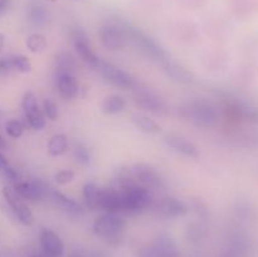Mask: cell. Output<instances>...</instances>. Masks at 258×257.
<instances>
[{"label": "cell", "instance_id": "obj_3", "mask_svg": "<svg viewBox=\"0 0 258 257\" xmlns=\"http://www.w3.org/2000/svg\"><path fill=\"white\" fill-rule=\"evenodd\" d=\"M125 228V219L118 216L117 213L105 212L93 222V232L96 236L101 237L112 244H117L121 241Z\"/></svg>", "mask_w": 258, "mask_h": 257}, {"label": "cell", "instance_id": "obj_22", "mask_svg": "<svg viewBox=\"0 0 258 257\" xmlns=\"http://www.w3.org/2000/svg\"><path fill=\"white\" fill-rule=\"evenodd\" d=\"M48 154L50 156H60L67 151L68 149V140L66 135L63 134H57L53 135L48 141Z\"/></svg>", "mask_w": 258, "mask_h": 257}, {"label": "cell", "instance_id": "obj_34", "mask_svg": "<svg viewBox=\"0 0 258 257\" xmlns=\"http://www.w3.org/2000/svg\"><path fill=\"white\" fill-rule=\"evenodd\" d=\"M5 146H7V143H5V140L3 139V136L0 135V149H4Z\"/></svg>", "mask_w": 258, "mask_h": 257}, {"label": "cell", "instance_id": "obj_11", "mask_svg": "<svg viewBox=\"0 0 258 257\" xmlns=\"http://www.w3.org/2000/svg\"><path fill=\"white\" fill-rule=\"evenodd\" d=\"M134 179L140 185L149 189H160L164 186V179L155 168L145 163H139L131 168Z\"/></svg>", "mask_w": 258, "mask_h": 257}, {"label": "cell", "instance_id": "obj_16", "mask_svg": "<svg viewBox=\"0 0 258 257\" xmlns=\"http://www.w3.org/2000/svg\"><path fill=\"white\" fill-rule=\"evenodd\" d=\"M165 143L168 144L169 148H171L174 151L181 154V155L188 156V158L191 159L199 158L198 148L191 141L186 140L181 136L169 134V135L165 136Z\"/></svg>", "mask_w": 258, "mask_h": 257}, {"label": "cell", "instance_id": "obj_8", "mask_svg": "<svg viewBox=\"0 0 258 257\" xmlns=\"http://www.w3.org/2000/svg\"><path fill=\"white\" fill-rule=\"evenodd\" d=\"M97 70L100 71L102 77L107 82L116 86V87L122 88V90H128V88L135 87V81H134V78L127 72H125L122 68L117 67V66L112 65V63L101 60Z\"/></svg>", "mask_w": 258, "mask_h": 257}, {"label": "cell", "instance_id": "obj_9", "mask_svg": "<svg viewBox=\"0 0 258 257\" xmlns=\"http://www.w3.org/2000/svg\"><path fill=\"white\" fill-rule=\"evenodd\" d=\"M72 42L73 45H75L76 52L80 55L81 59L87 66L97 70L101 59L92 50V47H91L90 40H88V37L85 30H82L81 28H75L72 30Z\"/></svg>", "mask_w": 258, "mask_h": 257}, {"label": "cell", "instance_id": "obj_7", "mask_svg": "<svg viewBox=\"0 0 258 257\" xmlns=\"http://www.w3.org/2000/svg\"><path fill=\"white\" fill-rule=\"evenodd\" d=\"M151 208L154 209L156 216L165 219L179 218V217L185 216L189 211L188 206L183 201L174 198V197L160 198L159 201L154 202Z\"/></svg>", "mask_w": 258, "mask_h": 257}, {"label": "cell", "instance_id": "obj_32", "mask_svg": "<svg viewBox=\"0 0 258 257\" xmlns=\"http://www.w3.org/2000/svg\"><path fill=\"white\" fill-rule=\"evenodd\" d=\"M9 3H10V0H0V15H2L3 13L8 9V7H9Z\"/></svg>", "mask_w": 258, "mask_h": 257}, {"label": "cell", "instance_id": "obj_6", "mask_svg": "<svg viewBox=\"0 0 258 257\" xmlns=\"http://www.w3.org/2000/svg\"><path fill=\"white\" fill-rule=\"evenodd\" d=\"M13 188L24 201L39 203L48 199L52 186L42 179H34V180H19L18 183L13 184Z\"/></svg>", "mask_w": 258, "mask_h": 257}, {"label": "cell", "instance_id": "obj_15", "mask_svg": "<svg viewBox=\"0 0 258 257\" xmlns=\"http://www.w3.org/2000/svg\"><path fill=\"white\" fill-rule=\"evenodd\" d=\"M135 102L143 110L151 112H163L165 110V103L153 91L146 88H138L135 92Z\"/></svg>", "mask_w": 258, "mask_h": 257}, {"label": "cell", "instance_id": "obj_18", "mask_svg": "<svg viewBox=\"0 0 258 257\" xmlns=\"http://www.w3.org/2000/svg\"><path fill=\"white\" fill-rule=\"evenodd\" d=\"M55 86L64 100H73L80 95V85L73 75H62L55 77Z\"/></svg>", "mask_w": 258, "mask_h": 257}, {"label": "cell", "instance_id": "obj_13", "mask_svg": "<svg viewBox=\"0 0 258 257\" xmlns=\"http://www.w3.org/2000/svg\"><path fill=\"white\" fill-rule=\"evenodd\" d=\"M48 199H50L53 204H54L57 208H59L60 211L64 212L67 216L71 217H81L85 213V209L81 206L78 202H76L75 199L70 198V197L64 196L63 193L58 191L57 189H50V193Z\"/></svg>", "mask_w": 258, "mask_h": 257}, {"label": "cell", "instance_id": "obj_12", "mask_svg": "<svg viewBox=\"0 0 258 257\" xmlns=\"http://www.w3.org/2000/svg\"><path fill=\"white\" fill-rule=\"evenodd\" d=\"M139 257H178V247L169 237H159L155 242L143 247Z\"/></svg>", "mask_w": 258, "mask_h": 257}, {"label": "cell", "instance_id": "obj_29", "mask_svg": "<svg viewBox=\"0 0 258 257\" xmlns=\"http://www.w3.org/2000/svg\"><path fill=\"white\" fill-rule=\"evenodd\" d=\"M43 113H44V117L49 118V120L54 121L58 118V115H59V111H58L57 103L54 102L50 98H45L43 101Z\"/></svg>", "mask_w": 258, "mask_h": 257}, {"label": "cell", "instance_id": "obj_33", "mask_svg": "<svg viewBox=\"0 0 258 257\" xmlns=\"http://www.w3.org/2000/svg\"><path fill=\"white\" fill-rule=\"evenodd\" d=\"M4 44H5V35L3 34V33H0V52H2L3 48H4Z\"/></svg>", "mask_w": 258, "mask_h": 257}, {"label": "cell", "instance_id": "obj_10", "mask_svg": "<svg viewBox=\"0 0 258 257\" xmlns=\"http://www.w3.org/2000/svg\"><path fill=\"white\" fill-rule=\"evenodd\" d=\"M22 108L29 127H32L33 130H42L44 127V113L39 108V105H38L37 97H35L34 93L30 92V91L24 93V96L22 98Z\"/></svg>", "mask_w": 258, "mask_h": 257}, {"label": "cell", "instance_id": "obj_17", "mask_svg": "<svg viewBox=\"0 0 258 257\" xmlns=\"http://www.w3.org/2000/svg\"><path fill=\"white\" fill-rule=\"evenodd\" d=\"M30 70H32V63L23 54L7 55L0 58V73H7L10 71L28 73L30 72Z\"/></svg>", "mask_w": 258, "mask_h": 257}, {"label": "cell", "instance_id": "obj_23", "mask_svg": "<svg viewBox=\"0 0 258 257\" xmlns=\"http://www.w3.org/2000/svg\"><path fill=\"white\" fill-rule=\"evenodd\" d=\"M83 198H85L86 206L90 209L95 211L98 209V193H100V186L93 181H88L83 185Z\"/></svg>", "mask_w": 258, "mask_h": 257}, {"label": "cell", "instance_id": "obj_27", "mask_svg": "<svg viewBox=\"0 0 258 257\" xmlns=\"http://www.w3.org/2000/svg\"><path fill=\"white\" fill-rule=\"evenodd\" d=\"M29 19L33 25H35V27H42L48 20L47 12L42 7H33L29 13Z\"/></svg>", "mask_w": 258, "mask_h": 257}, {"label": "cell", "instance_id": "obj_1", "mask_svg": "<svg viewBox=\"0 0 258 257\" xmlns=\"http://www.w3.org/2000/svg\"><path fill=\"white\" fill-rule=\"evenodd\" d=\"M180 115L198 127H213L218 122L216 106L204 98L188 101L180 107Z\"/></svg>", "mask_w": 258, "mask_h": 257}, {"label": "cell", "instance_id": "obj_25", "mask_svg": "<svg viewBox=\"0 0 258 257\" xmlns=\"http://www.w3.org/2000/svg\"><path fill=\"white\" fill-rule=\"evenodd\" d=\"M27 48L33 53H40L47 48V39L42 34H32L27 39Z\"/></svg>", "mask_w": 258, "mask_h": 257}, {"label": "cell", "instance_id": "obj_36", "mask_svg": "<svg viewBox=\"0 0 258 257\" xmlns=\"http://www.w3.org/2000/svg\"><path fill=\"white\" fill-rule=\"evenodd\" d=\"M0 115H2V111H0Z\"/></svg>", "mask_w": 258, "mask_h": 257}, {"label": "cell", "instance_id": "obj_26", "mask_svg": "<svg viewBox=\"0 0 258 257\" xmlns=\"http://www.w3.org/2000/svg\"><path fill=\"white\" fill-rule=\"evenodd\" d=\"M73 156H75V159L78 161V163L82 164V165L85 166L90 165L91 159H92L90 149L82 143L76 144L75 148H73Z\"/></svg>", "mask_w": 258, "mask_h": 257}, {"label": "cell", "instance_id": "obj_20", "mask_svg": "<svg viewBox=\"0 0 258 257\" xmlns=\"http://www.w3.org/2000/svg\"><path fill=\"white\" fill-rule=\"evenodd\" d=\"M126 100L121 95H110L103 100L101 108L102 112L107 113V115H116V113L122 112L126 108Z\"/></svg>", "mask_w": 258, "mask_h": 257}, {"label": "cell", "instance_id": "obj_31", "mask_svg": "<svg viewBox=\"0 0 258 257\" xmlns=\"http://www.w3.org/2000/svg\"><path fill=\"white\" fill-rule=\"evenodd\" d=\"M68 257H100V256H97V254L87 253V252L81 251V249H73Z\"/></svg>", "mask_w": 258, "mask_h": 257}, {"label": "cell", "instance_id": "obj_30", "mask_svg": "<svg viewBox=\"0 0 258 257\" xmlns=\"http://www.w3.org/2000/svg\"><path fill=\"white\" fill-rule=\"evenodd\" d=\"M54 179L59 185H64V184L71 183L75 179V171L70 170V169H63L55 174Z\"/></svg>", "mask_w": 258, "mask_h": 257}, {"label": "cell", "instance_id": "obj_24", "mask_svg": "<svg viewBox=\"0 0 258 257\" xmlns=\"http://www.w3.org/2000/svg\"><path fill=\"white\" fill-rule=\"evenodd\" d=\"M164 67H165L168 75L173 77L174 80H178L180 82H190L193 80V78H190V73L185 68L180 67V66L175 65V63H171L170 60L164 63Z\"/></svg>", "mask_w": 258, "mask_h": 257}, {"label": "cell", "instance_id": "obj_19", "mask_svg": "<svg viewBox=\"0 0 258 257\" xmlns=\"http://www.w3.org/2000/svg\"><path fill=\"white\" fill-rule=\"evenodd\" d=\"M55 77L62 75H73L76 70V60L68 52H62L55 58Z\"/></svg>", "mask_w": 258, "mask_h": 257}, {"label": "cell", "instance_id": "obj_4", "mask_svg": "<svg viewBox=\"0 0 258 257\" xmlns=\"http://www.w3.org/2000/svg\"><path fill=\"white\" fill-rule=\"evenodd\" d=\"M100 39L105 48L110 50H121L127 45L126 24L117 22H108L100 28Z\"/></svg>", "mask_w": 258, "mask_h": 257}, {"label": "cell", "instance_id": "obj_2", "mask_svg": "<svg viewBox=\"0 0 258 257\" xmlns=\"http://www.w3.org/2000/svg\"><path fill=\"white\" fill-rule=\"evenodd\" d=\"M126 32H127L128 43H131L144 55L149 57L150 59L158 60V62L163 63V65L165 62H168V52L156 40H154L153 38L145 34L143 30L126 24Z\"/></svg>", "mask_w": 258, "mask_h": 257}, {"label": "cell", "instance_id": "obj_28", "mask_svg": "<svg viewBox=\"0 0 258 257\" xmlns=\"http://www.w3.org/2000/svg\"><path fill=\"white\" fill-rule=\"evenodd\" d=\"M5 131H7L10 138L19 139L24 133V125L22 123V121L17 120V118H12V120H8L7 123H5Z\"/></svg>", "mask_w": 258, "mask_h": 257}, {"label": "cell", "instance_id": "obj_14", "mask_svg": "<svg viewBox=\"0 0 258 257\" xmlns=\"http://www.w3.org/2000/svg\"><path fill=\"white\" fill-rule=\"evenodd\" d=\"M40 246L47 257H62L64 253V244L60 237L52 229L44 228L40 232Z\"/></svg>", "mask_w": 258, "mask_h": 257}, {"label": "cell", "instance_id": "obj_5", "mask_svg": "<svg viewBox=\"0 0 258 257\" xmlns=\"http://www.w3.org/2000/svg\"><path fill=\"white\" fill-rule=\"evenodd\" d=\"M3 196H4L5 202L9 206L10 211H12L13 216L15 217L19 223L23 226H30L34 222V216L28 204L25 203L24 199L15 191L13 185H5L3 188Z\"/></svg>", "mask_w": 258, "mask_h": 257}, {"label": "cell", "instance_id": "obj_35", "mask_svg": "<svg viewBox=\"0 0 258 257\" xmlns=\"http://www.w3.org/2000/svg\"><path fill=\"white\" fill-rule=\"evenodd\" d=\"M32 257H42V256H39V254H34V256H32Z\"/></svg>", "mask_w": 258, "mask_h": 257}, {"label": "cell", "instance_id": "obj_21", "mask_svg": "<svg viewBox=\"0 0 258 257\" xmlns=\"http://www.w3.org/2000/svg\"><path fill=\"white\" fill-rule=\"evenodd\" d=\"M133 122L139 130H141L143 133L151 134V135H155L161 131V126L156 122L155 120L150 118L149 116L145 115H134L133 116Z\"/></svg>", "mask_w": 258, "mask_h": 257}]
</instances>
